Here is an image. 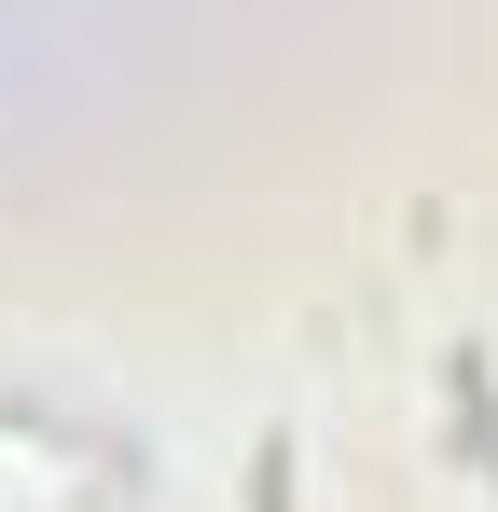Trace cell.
Segmentation results:
<instances>
[{"instance_id": "obj_1", "label": "cell", "mask_w": 498, "mask_h": 512, "mask_svg": "<svg viewBox=\"0 0 498 512\" xmlns=\"http://www.w3.org/2000/svg\"><path fill=\"white\" fill-rule=\"evenodd\" d=\"M457 416H471V457H485V485H498V416H485V374H457Z\"/></svg>"}]
</instances>
